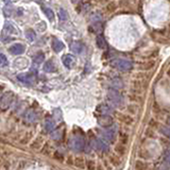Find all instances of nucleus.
I'll return each instance as SVG.
<instances>
[{"label": "nucleus", "mask_w": 170, "mask_h": 170, "mask_svg": "<svg viewBox=\"0 0 170 170\" xmlns=\"http://www.w3.org/2000/svg\"><path fill=\"white\" fill-rule=\"evenodd\" d=\"M62 62H63L64 66L66 68H69V69L73 67V65H75V58L70 54H65V55L62 56Z\"/></svg>", "instance_id": "8"}, {"label": "nucleus", "mask_w": 170, "mask_h": 170, "mask_svg": "<svg viewBox=\"0 0 170 170\" xmlns=\"http://www.w3.org/2000/svg\"><path fill=\"white\" fill-rule=\"evenodd\" d=\"M95 144H96V148L99 150V151H107L109 149V145L104 142V140H101V139H96L95 140Z\"/></svg>", "instance_id": "13"}, {"label": "nucleus", "mask_w": 170, "mask_h": 170, "mask_svg": "<svg viewBox=\"0 0 170 170\" xmlns=\"http://www.w3.org/2000/svg\"><path fill=\"white\" fill-rule=\"evenodd\" d=\"M86 168L88 170H95L96 169V163L94 160H88L86 162Z\"/></svg>", "instance_id": "32"}, {"label": "nucleus", "mask_w": 170, "mask_h": 170, "mask_svg": "<svg viewBox=\"0 0 170 170\" xmlns=\"http://www.w3.org/2000/svg\"><path fill=\"white\" fill-rule=\"evenodd\" d=\"M73 165H75L78 169H84V168L86 167V162H85V160H84L83 157L78 156V157L75 159V161H73Z\"/></svg>", "instance_id": "16"}, {"label": "nucleus", "mask_w": 170, "mask_h": 170, "mask_svg": "<svg viewBox=\"0 0 170 170\" xmlns=\"http://www.w3.org/2000/svg\"><path fill=\"white\" fill-rule=\"evenodd\" d=\"M2 1H3V2H4V3H7V4L12 2V0H2Z\"/></svg>", "instance_id": "42"}, {"label": "nucleus", "mask_w": 170, "mask_h": 170, "mask_svg": "<svg viewBox=\"0 0 170 170\" xmlns=\"http://www.w3.org/2000/svg\"><path fill=\"white\" fill-rule=\"evenodd\" d=\"M68 163L71 164V157H69V160H68Z\"/></svg>", "instance_id": "45"}, {"label": "nucleus", "mask_w": 170, "mask_h": 170, "mask_svg": "<svg viewBox=\"0 0 170 170\" xmlns=\"http://www.w3.org/2000/svg\"><path fill=\"white\" fill-rule=\"evenodd\" d=\"M112 65L115 68H117L120 71H130L133 68V64L131 61L126 60V58H117L112 62Z\"/></svg>", "instance_id": "1"}, {"label": "nucleus", "mask_w": 170, "mask_h": 170, "mask_svg": "<svg viewBox=\"0 0 170 170\" xmlns=\"http://www.w3.org/2000/svg\"><path fill=\"white\" fill-rule=\"evenodd\" d=\"M43 11H44L45 15H46L47 18L49 19L50 21L54 20V13L51 9H49V7H43Z\"/></svg>", "instance_id": "23"}, {"label": "nucleus", "mask_w": 170, "mask_h": 170, "mask_svg": "<svg viewBox=\"0 0 170 170\" xmlns=\"http://www.w3.org/2000/svg\"><path fill=\"white\" fill-rule=\"evenodd\" d=\"M103 136H104L105 139L110 140V142H113L115 139V136H116V132H115L114 129L109 128L106 130L103 131Z\"/></svg>", "instance_id": "11"}, {"label": "nucleus", "mask_w": 170, "mask_h": 170, "mask_svg": "<svg viewBox=\"0 0 170 170\" xmlns=\"http://www.w3.org/2000/svg\"><path fill=\"white\" fill-rule=\"evenodd\" d=\"M146 135L149 136V137H154V132H153V130H151V129H148L147 132H146Z\"/></svg>", "instance_id": "39"}, {"label": "nucleus", "mask_w": 170, "mask_h": 170, "mask_svg": "<svg viewBox=\"0 0 170 170\" xmlns=\"http://www.w3.org/2000/svg\"><path fill=\"white\" fill-rule=\"evenodd\" d=\"M96 43H97L98 48H100V49H105V48H106V42H105L104 37H103L102 35H98V36H97Z\"/></svg>", "instance_id": "20"}, {"label": "nucleus", "mask_w": 170, "mask_h": 170, "mask_svg": "<svg viewBox=\"0 0 170 170\" xmlns=\"http://www.w3.org/2000/svg\"><path fill=\"white\" fill-rule=\"evenodd\" d=\"M33 136V133L32 132H27L26 134H25V136H23L22 138L20 139V142L21 144H28L29 142H31V138H32Z\"/></svg>", "instance_id": "30"}, {"label": "nucleus", "mask_w": 170, "mask_h": 170, "mask_svg": "<svg viewBox=\"0 0 170 170\" xmlns=\"http://www.w3.org/2000/svg\"><path fill=\"white\" fill-rule=\"evenodd\" d=\"M149 127L151 129H154V128H157L159 127V124H157V121H155L154 119H151L149 122Z\"/></svg>", "instance_id": "36"}, {"label": "nucleus", "mask_w": 170, "mask_h": 170, "mask_svg": "<svg viewBox=\"0 0 170 170\" xmlns=\"http://www.w3.org/2000/svg\"><path fill=\"white\" fill-rule=\"evenodd\" d=\"M98 122L99 124L102 127H111L113 124L112 118H111L110 115H102V116L98 119Z\"/></svg>", "instance_id": "10"}, {"label": "nucleus", "mask_w": 170, "mask_h": 170, "mask_svg": "<svg viewBox=\"0 0 170 170\" xmlns=\"http://www.w3.org/2000/svg\"><path fill=\"white\" fill-rule=\"evenodd\" d=\"M115 152H116L119 156L124 155L127 152V149H126V147H124V145H122V144L117 145L116 147H115Z\"/></svg>", "instance_id": "22"}, {"label": "nucleus", "mask_w": 170, "mask_h": 170, "mask_svg": "<svg viewBox=\"0 0 170 170\" xmlns=\"http://www.w3.org/2000/svg\"><path fill=\"white\" fill-rule=\"evenodd\" d=\"M97 111L100 113L101 115H110L111 113H113V109L111 105L106 104V103H102L97 107Z\"/></svg>", "instance_id": "9"}, {"label": "nucleus", "mask_w": 170, "mask_h": 170, "mask_svg": "<svg viewBox=\"0 0 170 170\" xmlns=\"http://www.w3.org/2000/svg\"><path fill=\"white\" fill-rule=\"evenodd\" d=\"M13 98H14V95L12 91H7L5 94H3L0 98V110L1 111H5L9 109L10 104L13 101Z\"/></svg>", "instance_id": "2"}, {"label": "nucleus", "mask_w": 170, "mask_h": 170, "mask_svg": "<svg viewBox=\"0 0 170 170\" xmlns=\"http://www.w3.org/2000/svg\"><path fill=\"white\" fill-rule=\"evenodd\" d=\"M44 70L46 72H54L55 71V66H54V64H53V62H52L51 60H49V61H47L46 63H45V65H44Z\"/></svg>", "instance_id": "18"}, {"label": "nucleus", "mask_w": 170, "mask_h": 170, "mask_svg": "<svg viewBox=\"0 0 170 170\" xmlns=\"http://www.w3.org/2000/svg\"><path fill=\"white\" fill-rule=\"evenodd\" d=\"M129 111H130V112L132 113V114H135V113H136V111H137V110H135V109H132V106H130V109H129Z\"/></svg>", "instance_id": "41"}, {"label": "nucleus", "mask_w": 170, "mask_h": 170, "mask_svg": "<svg viewBox=\"0 0 170 170\" xmlns=\"http://www.w3.org/2000/svg\"><path fill=\"white\" fill-rule=\"evenodd\" d=\"M26 48L22 44H14L13 46H11L9 48V51L12 54H15V55H19V54H22L25 52Z\"/></svg>", "instance_id": "6"}, {"label": "nucleus", "mask_w": 170, "mask_h": 170, "mask_svg": "<svg viewBox=\"0 0 170 170\" xmlns=\"http://www.w3.org/2000/svg\"><path fill=\"white\" fill-rule=\"evenodd\" d=\"M44 60H45V55L43 53H38L37 55H35L33 58V62L35 64H42L44 62Z\"/></svg>", "instance_id": "31"}, {"label": "nucleus", "mask_w": 170, "mask_h": 170, "mask_svg": "<svg viewBox=\"0 0 170 170\" xmlns=\"http://www.w3.org/2000/svg\"><path fill=\"white\" fill-rule=\"evenodd\" d=\"M97 170H103L102 166H101V165H99V166H98V168H97Z\"/></svg>", "instance_id": "44"}, {"label": "nucleus", "mask_w": 170, "mask_h": 170, "mask_svg": "<svg viewBox=\"0 0 170 170\" xmlns=\"http://www.w3.org/2000/svg\"><path fill=\"white\" fill-rule=\"evenodd\" d=\"M112 86L114 87V89H119V88H122L124 87V83L121 81L120 79L116 78L112 81Z\"/></svg>", "instance_id": "25"}, {"label": "nucleus", "mask_w": 170, "mask_h": 170, "mask_svg": "<svg viewBox=\"0 0 170 170\" xmlns=\"http://www.w3.org/2000/svg\"><path fill=\"white\" fill-rule=\"evenodd\" d=\"M121 142L126 144V142H128V135H126V134L124 135V134H122V135H121Z\"/></svg>", "instance_id": "40"}, {"label": "nucleus", "mask_w": 170, "mask_h": 170, "mask_svg": "<svg viewBox=\"0 0 170 170\" xmlns=\"http://www.w3.org/2000/svg\"><path fill=\"white\" fill-rule=\"evenodd\" d=\"M69 145L70 147L73 150H76V151H82L84 149V146H85V142H84V139L81 136L76 135L70 139Z\"/></svg>", "instance_id": "4"}, {"label": "nucleus", "mask_w": 170, "mask_h": 170, "mask_svg": "<svg viewBox=\"0 0 170 170\" xmlns=\"http://www.w3.org/2000/svg\"><path fill=\"white\" fill-rule=\"evenodd\" d=\"M148 168V165L145 162L140 161V160H138V161L135 162V169L136 170H146Z\"/></svg>", "instance_id": "26"}, {"label": "nucleus", "mask_w": 170, "mask_h": 170, "mask_svg": "<svg viewBox=\"0 0 170 170\" xmlns=\"http://www.w3.org/2000/svg\"><path fill=\"white\" fill-rule=\"evenodd\" d=\"M54 159L62 162V161H64V155L62 153H60V152H55V153H54Z\"/></svg>", "instance_id": "35"}, {"label": "nucleus", "mask_w": 170, "mask_h": 170, "mask_svg": "<svg viewBox=\"0 0 170 170\" xmlns=\"http://www.w3.org/2000/svg\"><path fill=\"white\" fill-rule=\"evenodd\" d=\"M26 37L28 38V40L33 42V40L36 38V34H35L34 30H32V29H28V30L26 31Z\"/></svg>", "instance_id": "27"}, {"label": "nucleus", "mask_w": 170, "mask_h": 170, "mask_svg": "<svg viewBox=\"0 0 170 170\" xmlns=\"http://www.w3.org/2000/svg\"><path fill=\"white\" fill-rule=\"evenodd\" d=\"M3 14L5 17H10L12 14V7H3Z\"/></svg>", "instance_id": "34"}, {"label": "nucleus", "mask_w": 170, "mask_h": 170, "mask_svg": "<svg viewBox=\"0 0 170 170\" xmlns=\"http://www.w3.org/2000/svg\"><path fill=\"white\" fill-rule=\"evenodd\" d=\"M43 145H44V138L42 136H37L33 142H31L30 144V148L34 151H37L40 150L43 148Z\"/></svg>", "instance_id": "7"}, {"label": "nucleus", "mask_w": 170, "mask_h": 170, "mask_svg": "<svg viewBox=\"0 0 170 170\" xmlns=\"http://www.w3.org/2000/svg\"><path fill=\"white\" fill-rule=\"evenodd\" d=\"M63 48H64L63 42H61L60 40H56V38H54V40H52V49H53L55 52L62 51Z\"/></svg>", "instance_id": "15"}, {"label": "nucleus", "mask_w": 170, "mask_h": 170, "mask_svg": "<svg viewBox=\"0 0 170 170\" xmlns=\"http://www.w3.org/2000/svg\"><path fill=\"white\" fill-rule=\"evenodd\" d=\"M119 120L122 122V124H128V126H131V124L134 122V120H133V118L131 116H128V115H119L118 116Z\"/></svg>", "instance_id": "17"}, {"label": "nucleus", "mask_w": 170, "mask_h": 170, "mask_svg": "<svg viewBox=\"0 0 170 170\" xmlns=\"http://www.w3.org/2000/svg\"><path fill=\"white\" fill-rule=\"evenodd\" d=\"M70 50H71L73 53L80 54L82 52V50H83V45L80 42H73L70 45Z\"/></svg>", "instance_id": "12"}, {"label": "nucleus", "mask_w": 170, "mask_h": 170, "mask_svg": "<svg viewBox=\"0 0 170 170\" xmlns=\"http://www.w3.org/2000/svg\"><path fill=\"white\" fill-rule=\"evenodd\" d=\"M25 120H26L27 122H30V124L34 122V121L36 120V114H35L34 111L33 110L27 111V113L25 114Z\"/></svg>", "instance_id": "14"}, {"label": "nucleus", "mask_w": 170, "mask_h": 170, "mask_svg": "<svg viewBox=\"0 0 170 170\" xmlns=\"http://www.w3.org/2000/svg\"><path fill=\"white\" fill-rule=\"evenodd\" d=\"M1 96H2V95H1V93H0V98H1Z\"/></svg>", "instance_id": "46"}, {"label": "nucleus", "mask_w": 170, "mask_h": 170, "mask_svg": "<svg viewBox=\"0 0 170 170\" xmlns=\"http://www.w3.org/2000/svg\"><path fill=\"white\" fill-rule=\"evenodd\" d=\"M110 163L112 164L113 166L117 167V166L120 165L121 161H120V159H119V156H117V155H111L110 156Z\"/></svg>", "instance_id": "29"}, {"label": "nucleus", "mask_w": 170, "mask_h": 170, "mask_svg": "<svg viewBox=\"0 0 170 170\" xmlns=\"http://www.w3.org/2000/svg\"><path fill=\"white\" fill-rule=\"evenodd\" d=\"M4 29L7 31V32L12 33V34H13V33L17 34V30H16V28H15V26L14 25H12L11 22H9V21H7V22L4 23Z\"/></svg>", "instance_id": "24"}, {"label": "nucleus", "mask_w": 170, "mask_h": 170, "mask_svg": "<svg viewBox=\"0 0 170 170\" xmlns=\"http://www.w3.org/2000/svg\"><path fill=\"white\" fill-rule=\"evenodd\" d=\"M54 127H55V122H54L51 118L47 119L46 122H45V130L48 131V132H51L54 129Z\"/></svg>", "instance_id": "21"}, {"label": "nucleus", "mask_w": 170, "mask_h": 170, "mask_svg": "<svg viewBox=\"0 0 170 170\" xmlns=\"http://www.w3.org/2000/svg\"><path fill=\"white\" fill-rule=\"evenodd\" d=\"M7 64V58L4 54L0 53V67H3Z\"/></svg>", "instance_id": "33"}, {"label": "nucleus", "mask_w": 170, "mask_h": 170, "mask_svg": "<svg viewBox=\"0 0 170 170\" xmlns=\"http://www.w3.org/2000/svg\"><path fill=\"white\" fill-rule=\"evenodd\" d=\"M107 98L114 105H121L124 102L122 96L120 95V93L117 89H110L107 93Z\"/></svg>", "instance_id": "3"}, {"label": "nucleus", "mask_w": 170, "mask_h": 170, "mask_svg": "<svg viewBox=\"0 0 170 170\" xmlns=\"http://www.w3.org/2000/svg\"><path fill=\"white\" fill-rule=\"evenodd\" d=\"M160 130H161V133L164 136H166L168 139H170V127L169 126H162L161 128H160Z\"/></svg>", "instance_id": "28"}, {"label": "nucleus", "mask_w": 170, "mask_h": 170, "mask_svg": "<svg viewBox=\"0 0 170 170\" xmlns=\"http://www.w3.org/2000/svg\"><path fill=\"white\" fill-rule=\"evenodd\" d=\"M167 124H169V127H170V116L167 118Z\"/></svg>", "instance_id": "43"}, {"label": "nucleus", "mask_w": 170, "mask_h": 170, "mask_svg": "<svg viewBox=\"0 0 170 170\" xmlns=\"http://www.w3.org/2000/svg\"><path fill=\"white\" fill-rule=\"evenodd\" d=\"M165 161L167 162L168 164H170V150H167V151L165 152Z\"/></svg>", "instance_id": "38"}, {"label": "nucleus", "mask_w": 170, "mask_h": 170, "mask_svg": "<svg viewBox=\"0 0 170 170\" xmlns=\"http://www.w3.org/2000/svg\"><path fill=\"white\" fill-rule=\"evenodd\" d=\"M58 18H60L62 21H66V20H68V18H69V15H68L67 11H66L65 9H63V7L58 9Z\"/></svg>", "instance_id": "19"}, {"label": "nucleus", "mask_w": 170, "mask_h": 170, "mask_svg": "<svg viewBox=\"0 0 170 170\" xmlns=\"http://www.w3.org/2000/svg\"><path fill=\"white\" fill-rule=\"evenodd\" d=\"M17 79L19 80L22 83L26 84H33L35 82V76L31 72H23V73H20V75L17 76Z\"/></svg>", "instance_id": "5"}, {"label": "nucleus", "mask_w": 170, "mask_h": 170, "mask_svg": "<svg viewBox=\"0 0 170 170\" xmlns=\"http://www.w3.org/2000/svg\"><path fill=\"white\" fill-rule=\"evenodd\" d=\"M139 155L142 156V157H144V159H148V157H149V153H148L147 150H142V151L139 152Z\"/></svg>", "instance_id": "37"}]
</instances>
